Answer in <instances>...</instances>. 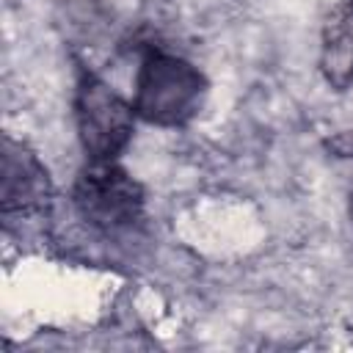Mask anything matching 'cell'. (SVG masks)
Instances as JSON below:
<instances>
[{
	"mask_svg": "<svg viewBox=\"0 0 353 353\" xmlns=\"http://www.w3.org/2000/svg\"><path fill=\"white\" fill-rule=\"evenodd\" d=\"M74 199L80 212L105 232H121L135 226L143 207L138 185L124 171L108 163L94 165L80 176Z\"/></svg>",
	"mask_w": 353,
	"mask_h": 353,
	"instance_id": "6da1fadb",
	"label": "cell"
},
{
	"mask_svg": "<svg viewBox=\"0 0 353 353\" xmlns=\"http://www.w3.org/2000/svg\"><path fill=\"white\" fill-rule=\"evenodd\" d=\"M77 119L85 149L94 157H110L121 149L130 135L127 105L99 80L85 77L77 97Z\"/></svg>",
	"mask_w": 353,
	"mask_h": 353,
	"instance_id": "7a4b0ae2",
	"label": "cell"
},
{
	"mask_svg": "<svg viewBox=\"0 0 353 353\" xmlns=\"http://www.w3.org/2000/svg\"><path fill=\"white\" fill-rule=\"evenodd\" d=\"M141 80V110L157 121H179L199 97V77L174 58H149Z\"/></svg>",
	"mask_w": 353,
	"mask_h": 353,
	"instance_id": "3957f363",
	"label": "cell"
},
{
	"mask_svg": "<svg viewBox=\"0 0 353 353\" xmlns=\"http://www.w3.org/2000/svg\"><path fill=\"white\" fill-rule=\"evenodd\" d=\"M47 174L39 168V163L28 154H14L11 146H8V154H6V188H3V199H6V207L11 210L14 204L19 207H28L33 201H39V196L44 193V179Z\"/></svg>",
	"mask_w": 353,
	"mask_h": 353,
	"instance_id": "277c9868",
	"label": "cell"
}]
</instances>
